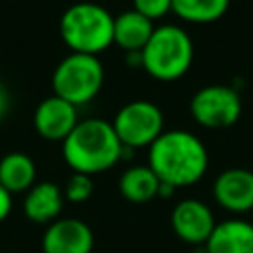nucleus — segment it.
Masks as SVG:
<instances>
[{
    "label": "nucleus",
    "instance_id": "obj_12",
    "mask_svg": "<svg viewBox=\"0 0 253 253\" xmlns=\"http://www.w3.org/2000/svg\"><path fill=\"white\" fill-rule=\"evenodd\" d=\"M204 247L206 253H253V223L245 219L215 223Z\"/></svg>",
    "mask_w": 253,
    "mask_h": 253
},
{
    "label": "nucleus",
    "instance_id": "obj_3",
    "mask_svg": "<svg viewBox=\"0 0 253 253\" xmlns=\"http://www.w3.org/2000/svg\"><path fill=\"white\" fill-rule=\"evenodd\" d=\"M194 61V43L188 32L174 24L154 28L150 40L140 51V65L158 81H176L184 77Z\"/></svg>",
    "mask_w": 253,
    "mask_h": 253
},
{
    "label": "nucleus",
    "instance_id": "obj_18",
    "mask_svg": "<svg viewBox=\"0 0 253 253\" xmlns=\"http://www.w3.org/2000/svg\"><path fill=\"white\" fill-rule=\"evenodd\" d=\"M95 192V184H93V178L89 174H81V172H73L65 184V190H63V196L65 200L73 202V204H81V202H87Z\"/></svg>",
    "mask_w": 253,
    "mask_h": 253
},
{
    "label": "nucleus",
    "instance_id": "obj_16",
    "mask_svg": "<svg viewBox=\"0 0 253 253\" xmlns=\"http://www.w3.org/2000/svg\"><path fill=\"white\" fill-rule=\"evenodd\" d=\"M158 188H160V180L148 164L126 168L119 180L121 196L132 204H146L158 198Z\"/></svg>",
    "mask_w": 253,
    "mask_h": 253
},
{
    "label": "nucleus",
    "instance_id": "obj_21",
    "mask_svg": "<svg viewBox=\"0 0 253 253\" xmlns=\"http://www.w3.org/2000/svg\"><path fill=\"white\" fill-rule=\"evenodd\" d=\"M8 105H10L8 91H6V87L0 83V121H2V119H4V115L8 113Z\"/></svg>",
    "mask_w": 253,
    "mask_h": 253
},
{
    "label": "nucleus",
    "instance_id": "obj_11",
    "mask_svg": "<svg viewBox=\"0 0 253 253\" xmlns=\"http://www.w3.org/2000/svg\"><path fill=\"white\" fill-rule=\"evenodd\" d=\"M215 202L233 213L253 210V172L245 168H227L213 182Z\"/></svg>",
    "mask_w": 253,
    "mask_h": 253
},
{
    "label": "nucleus",
    "instance_id": "obj_20",
    "mask_svg": "<svg viewBox=\"0 0 253 253\" xmlns=\"http://www.w3.org/2000/svg\"><path fill=\"white\" fill-rule=\"evenodd\" d=\"M10 210H12V194L0 186V223L8 217Z\"/></svg>",
    "mask_w": 253,
    "mask_h": 253
},
{
    "label": "nucleus",
    "instance_id": "obj_13",
    "mask_svg": "<svg viewBox=\"0 0 253 253\" xmlns=\"http://www.w3.org/2000/svg\"><path fill=\"white\" fill-rule=\"evenodd\" d=\"M63 192L53 182H38L34 184L24 198V213L28 219L36 223H51L59 219L63 210Z\"/></svg>",
    "mask_w": 253,
    "mask_h": 253
},
{
    "label": "nucleus",
    "instance_id": "obj_7",
    "mask_svg": "<svg viewBox=\"0 0 253 253\" xmlns=\"http://www.w3.org/2000/svg\"><path fill=\"white\" fill-rule=\"evenodd\" d=\"M241 97L229 85H206L194 93L190 113L194 121L206 128H227L241 117Z\"/></svg>",
    "mask_w": 253,
    "mask_h": 253
},
{
    "label": "nucleus",
    "instance_id": "obj_4",
    "mask_svg": "<svg viewBox=\"0 0 253 253\" xmlns=\"http://www.w3.org/2000/svg\"><path fill=\"white\" fill-rule=\"evenodd\" d=\"M115 16L95 2H77L69 6L59 20L63 43L75 53L97 55L113 43Z\"/></svg>",
    "mask_w": 253,
    "mask_h": 253
},
{
    "label": "nucleus",
    "instance_id": "obj_10",
    "mask_svg": "<svg viewBox=\"0 0 253 253\" xmlns=\"http://www.w3.org/2000/svg\"><path fill=\"white\" fill-rule=\"evenodd\" d=\"M170 223L174 233L192 245H202L208 241L215 227V217L211 210L200 200H182L174 206Z\"/></svg>",
    "mask_w": 253,
    "mask_h": 253
},
{
    "label": "nucleus",
    "instance_id": "obj_8",
    "mask_svg": "<svg viewBox=\"0 0 253 253\" xmlns=\"http://www.w3.org/2000/svg\"><path fill=\"white\" fill-rule=\"evenodd\" d=\"M77 123V107L57 95L42 99L34 113V126L38 134L51 142H63Z\"/></svg>",
    "mask_w": 253,
    "mask_h": 253
},
{
    "label": "nucleus",
    "instance_id": "obj_15",
    "mask_svg": "<svg viewBox=\"0 0 253 253\" xmlns=\"http://www.w3.org/2000/svg\"><path fill=\"white\" fill-rule=\"evenodd\" d=\"M36 184V162L26 152H8L0 158V186L14 192H28Z\"/></svg>",
    "mask_w": 253,
    "mask_h": 253
},
{
    "label": "nucleus",
    "instance_id": "obj_17",
    "mask_svg": "<svg viewBox=\"0 0 253 253\" xmlns=\"http://www.w3.org/2000/svg\"><path fill=\"white\" fill-rule=\"evenodd\" d=\"M231 0H172V12L192 24H210L219 20Z\"/></svg>",
    "mask_w": 253,
    "mask_h": 253
},
{
    "label": "nucleus",
    "instance_id": "obj_6",
    "mask_svg": "<svg viewBox=\"0 0 253 253\" xmlns=\"http://www.w3.org/2000/svg\"><path fill=\"white\" fill-rule=\"evenodd\" d=\"M125 148L150 146L164 132V115L158 105L146 99L123 105L111 121Z\"/></svg>",
    "mask_w": 253,
    "mask_h": 253
},
{
    "label": "nucleus",
    "instance_id": "obj_9",
    "mask_svg": "<svg viewBox=\"0 0 253 253\" xmlns=\"http://www.w3.org/2000/svg\"><path fill=\"white\" fill-rule=\"evenodd\" d=\"M95 237L91 227L75 217H59L51 221L42 237L43 253H91Z\"/></svg>",
    "mask_w": 253,
    "mask_h": 253
},
{
    "label": "nucleus",
    "instance_id": "obj_1",
    "mask_svg": "<svg viewBox=\"0 0 253 253\" xmlns=\"http://www.w3.org/2000/svg\"><path fill=\"white\" fill-rule=\"evenodd\" d=\"M148 166L160 182L172 188H186L200 182L208 170L204 142L182 128L164 130L148 146Z\"/></svg>",
    "mask_w": 253,
    "mask_h": 253
},
{
    "label": "nucleus",
    "instance_id": "obj_2",
    "mask_svg": "<svg viewBox=\"0 0 253 253\" xmlns=\"http://www.w3.org/2000/svg\"><path fill=\"white\" fill-rule=\"evenodd\" d=\"M121 144L111 121L83 119L63 140V158L73 172L99 174L123 158Z\"/></svg>",
    "mask_w": 253,
    "mask_h": 253
},
{
    "label": "nucleus",
    "instance_id": "obj_14",
    "mask_svg": "<svg viewBox=\"0 0 253 253\" xmlns=\"http://www.w3.org/2000/svg\"><path fill=\"white\" fill-rule=\"evenodd\" d=\"M154 32V24L138 14L136 10H126L115 16L113 24V43H117L126 53H140Z\"/></svg>",
    "mask_w": 253,
    "mask_h": 253
},
{
    "label": "nucleus",
    "instance_id": "obj_5",
    "mask_svg": "<svg viewBox=\"0 0 253 253\" xmlns=\"http://www.w3.org/2000/svg\"><path fill=\"white\" fill-rule=\"evenodd\" d=\"M105 81V69L97 55L75 53L65 55L51 75L53 95L69 101L75 107H81L93 101Z\"/></svg>",
    "mask_w": 253,
    "mask_h": 253
},
{
    "label": "nucleus",
    "instance_id": "obj_19",
    "mask_svg": "<svg viewBox=\"0 0 253 253\" xmlns=\"http://www.w3.org/2000/svg\"><path fill=\"white\" fill-rule=\"evenodd\" d=\"M132 10L154 22L172 12V0H132Z\"/></svg>",
    "mask_w": 253,
    "mask_h": 253
}]
</instances>
